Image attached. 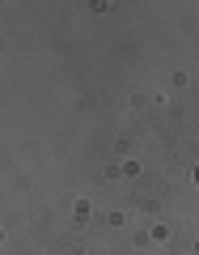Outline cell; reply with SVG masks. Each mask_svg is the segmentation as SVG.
I'll use <instances>...</instances> for the list:
<instances>
[{
    "label": "cell",
    "instance_id": "6da1fadb",
    "mask_svg": "<svg viewBox=\"0 0 199 255\" xmlns=\"http://www.w3.org/2000/svg\"><path fill=\"white\" fill-rule=\"evenodd\" d=\"M195 183H199V166H195Z\"/></svg>",
    "mask_w": 199,
    "mask_h": 255
}]
</instances>
